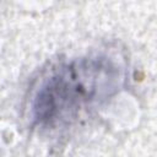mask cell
Listing matches in <instances>:
<instances>
[{"instance_id": "6da1fadb", "label": "cell", "mask_w": 157, "mask_h": 157, "mask_svg": "<svg viewBox=\"0 0 157 157\" xmlns=\"http://www.w3.org/2000/svg\"><path fill=\"white\" fill-rule=\"evenodd\" d=\"M119 77V67L105 56L81 58L60 65L33 98L34 121L45 128L69 121L81 109L109 96Z\"/></svg>"}]
</instances>
